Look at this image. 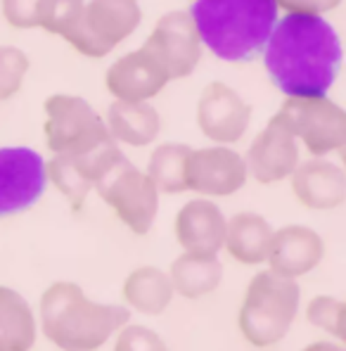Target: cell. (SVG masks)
Segmentation results:
<instances>
[{
  "label": "cell",
  "mask_w": 346,
  "mask_h": 351,
  "mask_svg": "<svg viewBox=\"0 0 346 351\" xmlns=\"http://www.w3.org/2000/svg\"><path fill=\"white\" fill-rule=\"evenodd\" d=\"M271 84L285 97L328 95L342 69L344 48L328 17L285 14L261 53Z\"/></svg>",
  "instance_id": "obj_1"
},
{
  "label": "cell",
  "mask_w": 346,
  "mask_h": 351,
  "mask_svg": "<svg viewBox=\"0 0 346 351\" xmlns=\"http://www.w3.org/2000/svg\"><path fill=\"white\" fill-rule=\"evenodd\" d=\"M188 12L202 48L230 64L261 58L280 17L275 0H195Z\"/></svg>",
  "instance_id": "obj_2"
},
{
  "label": "cell",
  "mask_w": 346,
  "mask_h": 351,
  "mask_svg": "<svg viewBox=\"0 0 346 351\" xmlns=\"http://www.w3.org/2000/svg\"><path fill=\"white\" fill-rule=\"evenodd\" d=\"M38 316L45 339L60 351H97L131 321L126 306L92 302L69 280L53 282L40 294Z\"/></svg>",
  "instance_id": "obj_3"
},
{
  "label": "cell",
  "mask_w": 346,
  "mask_h": 351,
  "mask_svg": "<svg viewBox=\"0 0 346 351\" xmlns=\"http://www.w3.org/2000/svg\"><path fill=\"white\" fill-rule=\"evenodd\" d=\"M301 287L292 278H282L271 268L249 280L242 297L237 325L251 347L268 349L285 339L299 313Z\"/></svg>",
  "instance_id": "obj_4"
},
{
  "label": "cell",
  "mask_w": 346,
  "mask_h": 351,
  "mask_svg": "<svg viewBox=\"0 0 346 351\" xmlns=\"http://www.w3.org/2000/svg\"><path fill=\"white\" fill-rule=\"evenodd\" d=\"M143 22L138 0H86L84 12L64 40L88 60H102L126 43Z\"/></svg>",
  "instance_id": "obj_5"
},
{
  "label": "cell",
  "mask_w": 346,
  "mask_h": 351,
  "mask_svg": "<svg viewBox=\"0 0 346 351\" xmlns=\"http://www.w3.org/2000/svg\"><path fill=\"white\" fill-rule=\"evenodd\" d=\"M306 147L311 157L342 154L346 145V112L328 95L285 97L273 114Z\"/></svg>",
  "instance_id": "obj_6"
},
{
  "label": "cell",
  "mask_w": 346,
  "mask_h": 351,
  "mask_svg": "<svg viewBox=\"0 0 346 351\" xmlns=\"http://www.w3.org/2000/svg\"><path fill=\"white\" fill-rule=\"evenodd\" d=\"M45 145L53 154H86L112 141L105 119L79 95L55 93L43 102Z\"/></svg>",
  "instance_id": "obj_7"
},
{
  "label": "cell",
  "mask_w": 346,
  "mask_h": 351,
  "mask_svg": "<svg viewBox=\"0 0 346 351\" xmlns=\"http://www.w3.org/2000/svg\"><path fill=\"white\" fill-rule=\"evenodd\" d=\"M92 190H97L102 202L133 235H147L152 230L159 214V190L126 154L102 173Z\"/></svg>",
  "instance_id": "obj_8"
},
{
  "label": "cell",
  "mask_w": 346,
  "mask_h": 351,
  "mask_svg": "<svg viewBox=\"0 0 346 351\" xmlns=\"http://www.w3.org/2000/svg\"><path fill=\"white\" fill-rule=\"evenodd\" d=\"M45 188V159L34 147H0V219L29 211Z\"/></svg>",
  "instance_id": "obj_9"
},
{
  "label": "cell",
  "mask_w": 346,
  "mask_h": 351,
  "mask_svg": "<svg viewBox=\"0 0 346 351\" xmlns=\"http://www.w3.org/2000/svg\"><path fill=\"white\" fill-rule=\"evenodd\" d=\"M143 45L162 62L171 81L188 79L197 69L204 50L193 17L185 10L162 14Z\"/></svg>",
  "instance_id": "obj_10"
},
{
  "label": "cell",
  "mask_w": 346,
  "mask_h": 351,
  "mask_svg": "<svg viewBox=\"0 0 346 351\" xmlns=\"http://www.w3.org/2000/svg\"><path fill=\"white\" fill-rule=\"evenodd\" d=\"M247 164L232 145L190 149L185 162V188L202 197H230L247 185Z\"/></svg>",
  "instance_id": "obj_11"
},
{
  "label": "cell",
  "mask_w": 346,
  "mask_h": 351,
  "mask_svg": "<svg viewBox=\"0 0 346 351\" xmlns=\"http://www.w3.org/2000/svg\"><path fill=\"white\" fill-rule=\"evenodd\" d=\"M251 105L228 84L211 81L197 100V126L214 145H235L247 136Z\"/></svg>",
  "instance_id": "obj_12"
},
{
  "label": "cell",
  "mask_w": 346,
  "mask_h": 351,
  "mask_svg": "<svg viewBox=\"0 0 346 351\" xmlns=\"http://www.w3.org/2000/svg\"><path fill=\"white\" fill-rule=\"evenodd\" d=\"M121 157V147L114 141H107L105 145L86 154H74V157L53 154L50 159H45V176H48V183L69 199L71 209L79 211L84 209L88 193L95 188L102 173Z\"/></svg>",
  "instance_id": "obj_13"
},
{
  "label": "cell",
  "mask_w": 346,
  "mask_h": 351,
  "mask_svg": "<svg viewBox=\"0 0 346 351\" xmlns=\"http://www.w3.org/2000/svg\"><path fill=\"white\" fill-rule=\"evenodd\" d=\"M242 157L247 164V176H251L261 185L287 180L301 162L297 138L275 117H271V121L256 133L251 145L247 147V154Z\"/></svg>",
  "instance_id": "obj_14"
},
{
  "label": "cell",
  "mask_w": 346,
  "mask_h": 351,
  "mask_svg": "<svg viewBox=\"0 0 346 351\" xmlns=\"http://www.w3.org/2000/svg\"><path fill=\"white\" fill-rule=\"evenodd\" d=\"M169 84L166 69L145 45L121 55L105 71L107 93L121 102H149Z\"/></svg>",
  "instance_id": "obj_15"
},
{
  "label": "cell",
  "mask_w": 346,
  "mask_h": 351,
  "mask_svg": "<svg viewBox=\"0 0 346 351\" xmlns=\"http://www.w3.org/2000/svg\"><path fill=\"white\" fill-rule=\"evenodd\" d=\"M325 256V242L316 230L301 223H289L273 230L266 263L273 273L299 280L316 271Z\"/></svg>",
  "instance_id": "obj_16"
},
{
  "label": "cell",
  "mask_w": 346,
  "mask_h": 351,
  "mask_svg": "<svg viewBox=\"0 0 346 351\" xmlns=\"http://www.w3.org/2000/svg\"><path fill=\"white\" fill-rule=\"evenodd\" d=\"M225 214L209 197L190 199L178 209L173 221L175 242L183 252L202 256H219L225 237Z\"/></svg>",
  "instance_id": "obj_17"
},
{
  "label": "cell",
  "mask_w": 346,
  "mask_h": 351,
  "mask_svg": "<svg viewBox=\"0 0 346 351\" xmlns=\"http://www.w3.org/2000/svg\"><path fill=\"white\" fill-rule=\"evenodd\" d=\"M292 193L304 209L332 211L346 199V173L328 157H311L299 162L289 176Z\"/></svg>",
  "instance_id": "obj_18"
},
{
  "label": "cell",
  "mask_w": 346,
  "mask_h": 351,
  "mask_svg": "<svg viewBox=\"0 0 346 351\" xmlns=\"http://www.w3.org/2000/svg\"><path fill=\"white\" fill-rule=\"evenodd\" d=\"M107 131L116 145L147 147L162 131V117L149 102L114 100L107 110Z\"/></svg>",
  "instance_id": "obj_19"
},
{
  "label": "cell",
  "mask_w": 346,
  "mask_h": 351,
  "mask_svg": "<svg viewBox=\"0 0 346 351\" xmlns=\"http://www.w3.org/2000/svg\"><path fill=\"white\" fill-rule=\"evenodd\" d=\"M273 226L254 211H240L225 221L223 250L232 261L242 266H259L266 263L271 247Z\"/></svg>",
  "instance_id": "obj_20"
},
{
  "label": "cell",
  "mask_w": 346,
  "mask_h": 351,
  "mask_svg": "<svg viewBox=\"0 0 346 351\" xmlns=\"http://www.w3.org/2000/svg\"><path fill=\"white\" fill-rule=\"evenodd\" d=\"M173 285L169 273L157 266H138L126 276L121 287V297L126 308L143 316H159L173 302Z\"/></svg>",
  "instance_id": "obj_21"
},
{
  "label": "cell",
  "mask_w": 346,
  "mask_h": 351,
  "mask_svg": "<svg viewBox=\"0 0 346 351\" xmlns=\"http://www.w3.org/2000/svg\"><path fill=\"white\" fill-rule=\"evenodd\" d=\"M166 273L175 294H180L183 299H202L219 290L221 280H223V263L219 256L183 252L171 261Z\"/></svg>",
  "instance_id": "obj_22"
},
{
  "label": "cell",
  "mask_w": 346,
  "mask_h": 351,
  "mask_svg": "<svg viewBox=\"0 0 346 351\" xmlns=\"http://www.w3.org/2000/svg\"><path fill=\"white\" fill-rule=\"evenodd\" d=\"M38 335L34 308L12 287L0 285V351H31Z\"/></svg>",
  "instance_id": "obj_23"
},
{
  "label": "cell",
  "mask_w": 346,
  "mask_h": 351,
  "mask_svg": "<svg viewBox=\"0 0 346 351\" xmlns=\"http://www.w3.org/2000/svg\"><path fill=\"white\" fill-rule=\"evenodd\" d=\"M190 145L185 143H162L149 152L145 173L154 183V188L164 195L188 193L185 188V162H188Z\"/></svg>",
  "instance_id": "obj_24"
},
{
  "label": "cell",
  "mask_w": 346,
  "mask_h": 351,
  "mask_svg": "<svg viewBox=\"0 0 346 351\" xmlns=\"http://www.w3.org/2000/svg\"><path fill=\"white\" fill-rule=\"evenodd\" d=\"M29 55L14 45H0V105L14 97L29 74Z\"/></svg>",
  "instance_id": "obj_25"
},
{
  "label": "cell",
  "mask_w": 346,
  "mask_h": 351,
  "mask_svg": "<svg viewBox=\"0 0 346 351\" xmlns=\"http://www.w3.org/2000/svg\"><path fill=\"white\" fill-rule=\"evenodd\" d=\"M344 302L332 294H318L308 302L306 321L313 328L332 335L334 339H344Z\"/></svg>",
  "instance_id": "obj_26"
},
{
  "label": "cell",
  "mask_w": 346,
  "mask_h": 351,
  "mask_svg": "<svg viewBox=\"0 0 346 351\" xmlns=\"http://www.w3.org/2000/svg\"><path fill=\"white\" fill-rule=\"evenodd\" d=\"M86 0H45L38 29L64 38L84 12Z\"/></svg>",
  "instance_id": "obj_27"
},
{
  "label": "cell",
  "mask_w": 346,
  "mask_h": 351,
  "mask_svg": "<svg viewBox=\"0 0 346 351\" xmlns=\"http://www.w3.org/2000/svg\"><path fill=\"white\" fill-rule=\"evenodd\" d=\"M112 351H169L162 335L145 325L126 323L114 332V347Z\"/></svg>",
  "instance_id": "obj_28"
},
{
  "label": "cell",
  "mask_w": 346,
  "mask_h": 351,
  "mask_svg": "<svg viewBox=\"0 0 346 351\" xmlns=\"http://www.w3.org/2000/svg\"><path fill=\"white\" fill-rule=\"evenodd\" d=\"M45 0H0V14L5 24L17 31L38 29Z\"/></svg>",
  "instance_id": "obj_29"
},
{
  "label": "cell",
  "mask_w": 346,
  "mask_h": 351,
  "mask_svg": "<svg viewBox=\"0 0 346 351\" xmlns=\"http://www.w3.org/2000/svg\"><path fill=\"white\" fill-rule=\"evenodd\" d=\"M277 10L285 14H316L328 17L342 5V0H275Z\"/></svg>",
  "instance_id": "obj_30"
},
{
  "label": "cell",
  "mask_w": 346,
  "mask_h": 351,
  "mask_svg": "<svg viewBox=\"0 0 346 351\" xmlns=\"http://www.w3.org/2000/svg\"><path fill=\"white\" fill-rule=\"evenodd\" d=\"M301 351H346V349L339 342H328V339H323V342L308 344V347H304Z\"/></svg>",
  "instance_id": "obj_31"
}]
</instances>
